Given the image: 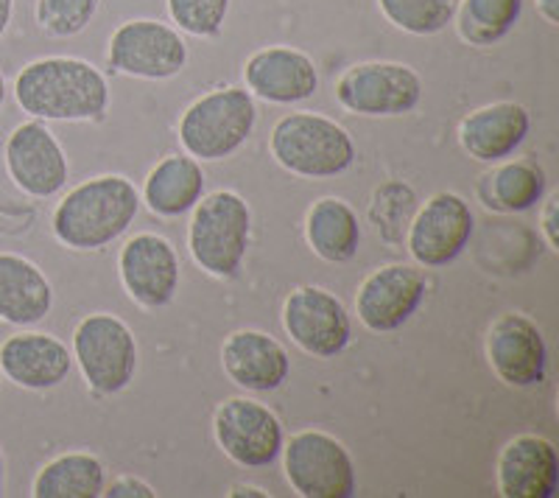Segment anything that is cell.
Here are the masks:
<instances>
[{"label": "cell", "instance_id": "6", "mask_svg": "<svg viewBox=\"0 0 559 498\" xmlns=\"http://www.w3.org/2000/svg\"><path fill=\"white\" fill-rule=\"evenodd\" d=\"M73 358L84 381L98 395H118L138 370V342L112 313H90L73 331Z\"/></svg>", "mask_w": 559, "mask_h": 498}, {"label": "cell", "instance_id": "24", "mask_svg": "<svg viewBox=\"0 0 559 498\" xmlns=\"http://www.w3.org/2000/svg\"><path fill=\"white\" fill-rule=\"evenodd\" d=\"M306 238L311 249L328 263H347L361 247L358 213L338 197L313 202L306 216Z\"/></svg>", "mask_w": 559, "mask_h": 498}, {"label": "cell", "instance_id": "10", "mask_svg": "<svg viewBox=\"0 0 559 498\" xmlns=\"http://www.w3.org/2000/svg\"><path fill=\"white\" fill-rule=\"evenodd\" d=\"M218 448L243 467H266L283 451V423L252 398H229L213 415Z\"/></svg>", "mask_w": 559, "mask_h": 498}, {"label": "cell", "instance_id": "15", "mask_svg": "<svg viewBox=\"0 0 559 498\" xmlns=\"http://www.w3.org/2000/svg\"><path fill=\"white\" fill-rule=\"evenodd\" d=\"M487 361L507 387L528 390L546 381L548 347L540 328L523 313H501L487 331Z\"/></svg>", "mask_w": 559, "mask_h": 498}, {"label": "cell", "instance_id": "31", "mask_svg": "<svg viewBox=\"0 0 559 498\" xmlns=\"http://www.w3.org/2000/svg\"><path fill=\"white\" fill-rule=\"evenodd\" d=\"M102 496H107V498H154L157 493H154L152 485H146L143 479H138V476H121V479H115L109 487H104Z\"/></svg>", "mask_w": 559, "mask_h": 498}, {"label": "cell", "instance_id": "8", "mask_svg": "<svg viewBox=\"0 0 559 498\" xmlns=\"http://www.w3.org/2000/svg\"><path fill=\"white\" fill-rule=\"evenodd\" d=\"M336 98L356 116H406L423 102V79L401 62H361L338 76Z\"/></svg>", "mask_w": 559, "mask_h": 498}, {"label": "cell", "instance_id": "35", "mask_svg": "<svg viewBox=\"0 0 559 498\" xmlns=\"http://www.w3.org/2000/svg\"><path fill=\"white\" fill-rule=\"evenodd\" d=\"M229 496H261L266 498V493L258 490V487H247V485H236L233 490H229Z\"/></svg>", "mask_w": 559, "mask_h": 498}, {"label": "cell", "instance_id": "21", "mask_svg": "<svg viewBox=\"0 0 559 498\" xmlns=\"http://www.w3.org/2000/svg\"><path fill=\"white\" fill-rule=\"evenodd\" d=\"M528 129H532V118L523 104L498 102L464 118L459 141L473 161L501 163L521 149Z\"/></svg>", "mask_w": 559, "mask_h": 498}, {"label": "cell", "instance_id": "29", "mask_svg": "<svg viewBox=\"0 0 559 498\" xmlns=\"http://www.w3.org/2000/svg\"><path fill=\"white\" fill-rule=\"evenodd\" d=\"M102 0H37V23L51 37H76L96 17Z\"/></svg>", "mask_w": 559, "mask_h": 498}, {"label": "cell", "instance_id": "28", "mask_svg": "<svg viewBox=\"0 0 559 498\" xmlns=\"http://www.w3.org/2000/svg\"><path fill=\"white\" fill-rule=\"evenodd\" d=\"M383 17L414 37H431L448 28L456 12V0H378Z\"/></svg>", "mask_w": 559, "mask_h": 498}, {"label": "cell", "instance_id": "16", "mask_svg": "<svg viewBox=\"0 0 559 498\" xmlns=\"http://www.w3.org/2000/svg\"><path fill=\"white\" fill-rule=\"evenodd\" d=\"M118 272L127 294L143 308H163L179 292V256L168 238L138 233L118 258Z\"/></svg>", "mask_w": 559, "mask_h": 498}, {"label": "cell", "instance_id": "9", "mask_svg": "<svg viewBox=\"0 0 559 498\" xmlns=\"http://www.w3.org/2000/svg\"><path fill=\"white\" fill-rule=\"evenodd\" d=\"M107 62L123 76L163 82L185 71L188 45L177 28L159 20H127L109 37Z\"/></svg>", "mask_w": 559, "mask_h": 498}, {"label": "cell", "instance_id": "30", "mask_svg": "<svg viewBox=\"0 0 559 498\" xmlns=\"http://www.w3.org/2000/svg\"><path fill=\"white\" fill-rule=\"evenodd\" d=\"M171 20L185 34L216 37L229 12V0H168Z\"/></svg>", "mask_w": 559, "mask_h": 498}, {"label": "cell", "instance_id": "23", "mask_svg": "<svg viewBox=\"0 0 559 498\" xmlns=\"http://www.w3.org/2000/svg\"><path fill=\"white\" fill-rule=\"evenodd\" d=\"M204 197V171L191 154H171L148 171L143 199L154 216L177 218Z\"/></svg>", "mask_w": 559, "mask_h": 498}, {"label": "cell", "instance_id": "7", "mask_svg": "<svg viewBox=\"0 0 559 498\" xmlns=\"http://www.w3.org/2000/svg\"><path fill=\"white\" fill-rule=\"evenodd\" d=\"M283 467L292 490L302 498L356 496V465L347 448L328 431H297L283 442Z\"/></svg>", "mask_w": 559, "mask_h": 498}, {"label": "cell", "instance_id": "13", "mask_svg": "<svg viewBox=\"0 0 559 498\" xmlns=\"http://www.w3.org/2000/svg\"><path fill=\"white\" fill-rule=\"evenodd\" d=\"M428 281L417 266L386 263L364 277L356 294V313L372 333H392L406 325L426 300Z\"/></svg>", "mask_w": 559, "mask_h": 498}, {"label": "cell", "instance_id": "26", "mask_svg": "<svg viewBox=\"0 0 559 498\" xmlns=\"http://www.w3.org/2000/svg\"><path fill=\"white\" fill-rule=\"evenodd\" d=\"M546 193V171L528 161L503 163L484 177V205L498 213H523Z\"/></svg>", "mask_w": 559, "mask_h": 498}, {"label": "cell", "instance_id": "1", "mask_svg": "<svg viewBox=\"0 0 559 498\" xmlns=\"http://www.w3.org/2000/svg\"><path fill=\"white\" fill-rule=\"evenodd\" d=\"M14 102L37 121H93L107 112L109 87L84 59L45 57L17 73Z\"/></svg>", "mask_w": 559, "mask_h": 498}, {"label": "cell", "instance_id": "3", "mask_svg": "<svg viewBox=\"0 0 559 498\" xmlns=\"http://www.w3.org/2000/svg\"><path fill=\"white\" fill-rule=\"evenodd\" d=\"M277 166L306 179L344 174L356 161V143L347 129L317 112H292L280 118L269 138Z\"/></svg>", "mask_w": 559, "mask_h": 498}, {"label": "cell", "instance_id": "11", "mask_svg": "<svg viewBox=\"0 0 559 498\" xmlns=\"http://www.w3.org/2000/svg\"><path fill=\"white\" fill-rule=\"evenodd\" d=\"M283 328L297 347L317 358H333L349 345L353 322L338 300L322 286H299L283 303Z\"/></svg>", "mask_w": 559, "mask_h": 498}, {"label": "cell", "instance_id": "4", "mask_svg": "<svg viewBox=\"0 0 559 498\" xmlns=\"http://www.w3.org/2000/svg\"><path fill=\"white\" fill-rule=\"evenodd\" d=\"M252 236V211L236 191H213L193 208L188 247L199 266L213 277L238 275Z\"/></svg>", "mask_w": 559, "mask_h": 498}, {"label": "cell", "instance_id": "33", "mask_svg": "<svg viewBox=\"0 0 559 498\" xmlns=\"http://www.w3.org/2000/svg\"><path fill=\"white\" fill-rule=\"evenodd\" d=\"M537 12L548 26H559V0H537Z\"/></svg>", "mask_w": 559, "mask_h": 498}, {"label": "cell", "instance_id": "27", "mask_svg": "<svg viewBox=\"0 0 559 498\" xmlns=\"http://www.w3.org/2000/svg\"><path fill=\"white\" fill-rule=\"evenodd\" d=\"M521 12L523 0H462L453 14L459 37L476 48H487L501 43L515 28Z\"/></svg>", "mask_w": 559, "mask_h": 498}, {"label": "cell", "instance_id": "12", "mask_svg": "<svg viewBox=\"0 0 559 498\" xmlns=\"http://www.w3.org/2000/svg\"><path fill=\"white\" fill-rule=\"evenodd\" d=\"M473 227L476 218L471 205L459 193H433L408 227V252L419 266H448L471 244Z\"/></svg>", "mask_w": 559, "mask_h": 498}, {"label": "cell", "instance_id": "17", "mask_svg": "<svg viewBox=\"0 0 559 498\" xmlns=\"http://www.w3.org/2000/svg\"><path fill=\"white\" fill-rule=\"evenodd\" d=\"M243 82L249 96H258L269 104H297L317 93L319 73L308 54L288 45H272L247 59Z\"/></svg>", "mask_w": 559, "mask_h": 498}, {"label": "cell", "instance_id": "37", "mask_svg": "<svg viewBox=\"0 0 559 498\" xmlns=\"http://www.w3.org/2000/svg\"><path fill=\"white\" fill-rule=\"evenodd\" d=\"M3 471H7V465H3V451H0V496H3Z\"/></svg>", "mask_w": 559, "mask_h": 498}, {"label": "cell", "instance_id": "18", "mask_svg": "<svg viewBox=\"0 0 559 498\" xmlns=\"http://www.w3.org/2000/svg\"><path fill=\"white\" fill-rule=\"evenodd\" d=\"M73 353L51 333L23 331L0 345V372L23 390H53L68 381Z\"/></svg>", "mask_w": 559, "mask_h": 498}, {"label": "cell", "instance_id": "25", "mask_svg": "<svg viewBox=\"0 0 559 498\" xmlns=\"http://www.w3.org/2000/svg\"><path fill=\"white\" fill-rule=\"evenodd\" d=\"M107 487L102 460L84 451H70L39 467L34 479V498H96Z\"/></svg>", "mask_w": 559, "mask_h": 498}, {"label": "cell", "instance_id": "36", "mask_svg": "<svg viewBox=\"0 0 559 498\" xmlns=\"http://www.w3.org/2000/svg\"><path fill=\"white\" fill-rule=\"evenodd\" d=\"M3 104H7V76L0 71V109H3Z\"/></svg>", "mask_w": 559, "mask_h": 498}, {"label": "cell", "instance_id": "5", "mask_svg": "<svg viewBox=\"0 0 559 498\" xmlns=\"http://www.w3.org/2000/svg\"><path fill=\"white\" fill-rule=\"evenodd\" d=\"M254 121H258V109L249 90H213L182 112L179 143L197 161H224L249 141Z\"/></svg>", "mask_w": 559, "mask_h": 498}, {"label": "cell", "instance_id": "32", "mask_svg": "<svg viewBox=\"0 0 559 498\" xmlns=\"http://www.w3.org/2000/svg\"><path fill=\"white\" fill-rule=\"evenodd\" d=\"M540 230H543V238L548 241V247L559 249V193L557 191H554L551 197L546 199V205H543Z\"/></svg>", "mask_w": 559, "mask_h": 498}, {"label": "cell", "instance_id": "2", "mask_svg": "<svg viewBox=\"0 0 559 498\" xmlns=\"http://www.w3.org/2000/svg\"><path fill=\"white\" fill-rule=\"evenodd\" d=\"M140 211V193L121 174L93 177L62 199L51 227L59 244L79 252L104 249L132 227Z\"/></svg>", "mask_w": 559, "mask_h": 498}, {"label": "cell", "instance_id": "22", "mask_svg": "<svg viewBox=\"0 0 559 498\" xmlns=\"http://www.w3.org/2000/svg\"><path fill=\"white\" fill-rule=\"evenodd\" d=\"M53 308L51 281L28 258L0 252V320L28 328L43 322Z\"/></svg>", "mask_w": 559, "mask_h": 498}, {"label": "cell", "instance_id": "14", "mask_svg": "<svg viewBox=\"0 0 559 498\" xmlns=\"http://www.w3.org/2000/svg\"><path fill=\"white\" fill-rule=\"evenodd\" d=\"M7 171L14 186L34 199H48L68 186V157L45 123H20L7 138Z\"/></svg>", "mask_w": 559, "mask_h": 498}, {"label": "cell", "instance_id": "19", "mask_svg": "<svg viewBox=\"0 0 559 498\" xmlns=\"http://www.w3.org/2000/svg\"><path fill=\"white\" fill-rule=\"evenodd\" d=\"M222 367L233 383L249 392H274L292 376L286 347L263 331H236L224 339Z\"/></svg>", "mask_w": 559, "mask_h": 498}, {"label": "cell", "instance_id": "20", "mask_svg": "<svg viewBox=\"0 0 559 498\" xmlns=\"http://www.w3.org/2000/svg\"><path fill=\"white\" fill-rule=\"evenodd\" d=\"M559 485V456L551 440L521 435L498 456V493L503 498H551Z\"/></svg>", "mask_w": 559, "mask_h": 498}, {"label": "cell", "instance_id": "34", "mask_svg": "<svg viewBox=\"0 0 559 498\" xmlns=\"http://www.w3.org/2000/svg\"><path fill=\"white\" fill-rule=\"evenodd\" d=\"M14 17V0H0V39L7 37L9 26Z\"/></svg>", "mask_w": 559, "mask_h": 498}]
</instances>
